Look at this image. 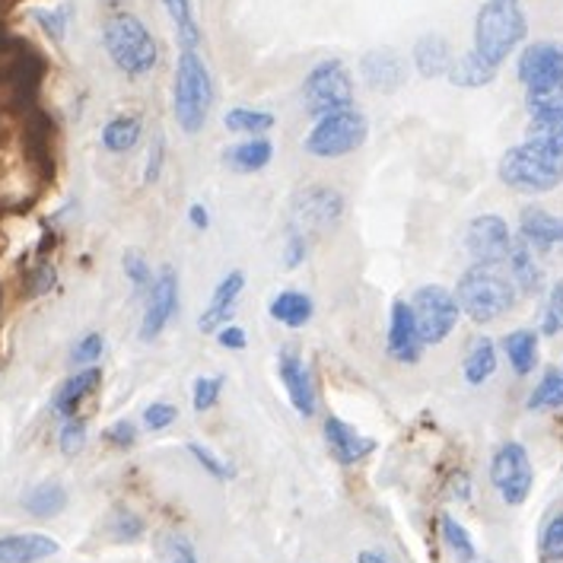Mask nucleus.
Here are the masks:
<instances>
[{
	"label": "nucleus",
	"instance_id": "49",
	"mask_svg": "<svg viewBox=\"0 0 563 563\" xmlns=\"http://www.w3.org/2000/svg\"><path fill=\"white\" fill-rule=\"evenodd\" d=\"M106 440L112 445H119V449H128V445H134V440H137V427L131 420H119V423H112L106 430Z\"/></svg>",
	"mask_w": 563,
	"mask_h": 563
},
{
	"label": "nucleus",
	"instance_id": "46",
	"mask_svg": "<svg viewBox=\"0 0 563 563\" xmlns=\"http://www.w3.org/2000/svg\"><path fill=\"white\" fill-rule=\"evenodd\" d=\"M176 405H169V401H153L147 411H144V423H147V430H166V427L176 423Z\"/></svg>",
	"mask_w": 563,
	"mask_h": 563
},
{
	"label": "nucleus",
	"instance_id": "2",
	"mask_svg": "<svg viewBox=\"0 0 563 563\" xmlns=\"http://www.w3.org/2000/svg\"><path fill=\"white\" fill-rule=\"evenodd\" d=\"M213 109V80L198 48H181L173 87V112L185 134H201Z\"/></svg>",
	"mask_w": 563,
	"mask_h": 563
},
{
	"label": "nucleus",
	"instance_id": "37",
	"mask_svg": "<svg viewBox=\"0 0 563 563\" xmlns=\"http://www.w3.org/2000/svg\"><path fill=\"white\" fill-rule=\"evenodd\" d=\"M563 331V277L554 280L551 294H548V306H544V316H541V334L554 338Z\"/></svg>",
	"mask_w": 563,
	"mask_h": 563
},
{
	"label": "nucleus",
	"instance_id": "34",
	"mask_svg": "<svg viewBox=\"0 0 563 563\" xmlns=\"http://www.w3.org/2000/svg\"><path fill=\"white\" fill-rule=\"evenodd\" d=\"M440 529H443L445 548L452 551V558H455V561L459 563H475L477 561L475 541H472V534H468V529H465L462 522H455L452 516H443Z\"/></svg>",
	"mask_w": 563,
	"mask_h": 563
},
{
	"label": "nucleus",
	"instance_id": "21",
	"mask_svg": "<svg viewBox=\"0 0 563 563\" xmlns=\"http://www.w3.org/2000/svg\"><path fill=\"white\" fill-rule=\"evenodd\" d=\"M415 67L423 80L445 77L452 67V48L440 32H427L415 42Z\"/></svg>",
	"mask_w": 563,
	"mask_h": 563
},
{
	"label": "nucleus",
	"instance_id": "35",
	"mask_svg": "<svg viewBox=\"0 0 563 563\" xmlns=\"http://www.w3.org/2000/svg\"><path fill=\"white\" fill-rule=\"evenodd\" d=\"M544 408H563V369H548L529 395V411H544Z\"/></svg>",
	"mask_w": 563,
	"mask_h": 563
},
{
	"label": "nucleus",
	"instance_id": "33",
	"mask_svg": "<svg viewBox=\"0 0 563 563\" xmlns=\"http://www.w3.org/2000/svg\"><path fill=\"white\" fill-rule=\"evenodd\" d=\"M169 16H173V26L178 32V45L181 48H198L201 45V30L195 23V13H191V0H163Z\"/></svg>",
	"mask_w": 563,
	"mask_h": 563
},
{
	"label": "nucleus",
	"instance_id": "20",
	"mask_svg": "<svg viewBox=\"0 0 563 563\" xmlns=\"http://www.w3.org/2000/svg\"><path fill=\"white\" fill-rule=\"evenodd\" d=\"M58 554V541L48 534H3L0 538V563H38Z\"/></svg>",
	"mask_w": 563,
	"mask_h": 563
},
{
	"label": "nucleus",
	"instance_id": "43",
	"mask_svg": "<svg viewBox=\"0 0 563 563\" xmlns=\"http://www.w3.org/2000/svg\"><path fill=\"white\" fill-rule=\"evenodd\" d=\"M109 529H112V534L119 541H137L144 534V519L137 512H131V509H115Z\"/></svg>",
	"mask_w": 563,
	"mask_h": 563
},
{
	"label": "nucleus",
	"instance_id": "45",
	"mask_svg": "<svg viewBox=\"0 0 563 563\" xmlns=\"http://www.w3.org/2000/svg\"><path fill=\"white\" fill-rule=\"evenodd\" d=\"M188 452H191V455H195V462H198L205 472H210L213 477H220V481H223V477H233V468H230L220 455H213L208 445L188 443Z\"/></svg>",
	"mask_w": 563,
	"mask_h": 563
},
{
	"label": "nucleus",
	"instance_id": "42",
	"mask_svg": "<svg viewBox=\"0 0 563 563\" xmlns=\"http://www.w3.org/2000/svg\"><path fill=\"white\" fill-rule=\"evenodd\" d=\"M541 561L563 563V512L554 516L541 532Z\"/></svg>",
	"mask_w": 563,
	"mask_h": 563
},
{
	"label": "nucleus",
	"instance_id": "44",
	"mask_svg": "<svg viewBox=\"0 0 563 563\" xmlns=\"http://www.w3.org/2000/svg\"><path fill=\"white\" fill-rule=\"evenodd\" d=\"M102 347H106L102 334H99V331H89V334H84V338L74 344V354H70V360H74L77 366H89V363H96V360L102 356Z\"/></svg>",
	"mask_w": 563,
	"mask_h": 563
},
{
	"label": "nucleus",
	"instance_id": "27",
	"mask_svg": "<svg viewBox=\"0 0 563 563\" xmlns=\"http://www.w3.org/2000/svg\"><path fill=\"white\" fill-rule=\"evenodd\" d=\"M526 144L563 156V112H538L529 121Z\"/></svg>",
	"mask_w": 563,
	"mask_h": 563
},
{
	"label": "nucleus",
	"instance_id": "26",
	"mask_svg": "<svg viewBox=\"0 0 563 563\" xmlns=\"http://www.w3.org/2000/svg\"><path fill=\"white\" fill-rule=\"evenodd\" d=\"M449 84L459 89H481L487 87V84H494V77H497V67H490L487 60L481 58L477 52H468V55H462V58L452 60V67H449Z\"/></svg>",
	"mask_w": 563,
	"mask_h": 563
},
{
	"label": "nucleus",
	"instance_id": "8",
	"mask_svg": "<svg viewBox=\"0 0 563 563\" xmlns=\"http://www.w3.org/2000/svg\"><path fill=\"white\" fill-rule=\"evenodd\" d=\"M411 309H415L417 331H420V341L423 347H437L443 344L445 338L455 331L459 325V316H462V306L459 299L452 297L445 287L440 284H427L420 287L411 299Z\"/></svg>",
	"mask_w": 563,
	"mask_h": 563
},
{
	"label": "nucleus",
	"instance_id": "25",
	"mask_svg": "<svg viewBox=\"0 0 563 563\" xmlns=\"http://www.w3.org/2000/svg\"><path fill=\"white\" fill-rule=\"evenodd\" d=\"M99 379H102V373H99V366H87L84 373H77V376H70L64 386H58V391H55V411H58L64 420L67 417L77 415V405L87 398L89 391H96V386H99Z\"/></svg>",
	"mask_w": 563,
	"mask_h": 563
},
{
	"label": "nucleus",
	"instance_id": "3",
	"mask_svg": "<svg viewBox=\"0 0 563 563\" xmlns=\"http://www.w3.org/2000/svg\"><path fill=\"white\" fill-rule=\"evenodd\" d=\"M529 23L519 0H487L477 10L475 52L490 67H500L526 38Z\"/></svg>",
	"mask_w": 563,
	"mask_h": 563
},
{
	"label": "nucleus",
	"instance_id": "14",
	"mask_svg": "<svg viewBox=\"0 0 563 563\" xmlns=\"http://www.w3.org/2000/svg\"><path fill=\"white\" fill-rule=\"evenodd\" d=\"M420 354H423V341H420V331H417L415 309H411V302L395 299L391 302V319H388V356L398 360V363L415 366Z\"/></svg>",
	"mask_w": 563,
	"mask_h": 563
},
{
	"label": "nucleus",
	"instance_id": "24",
	"mask_svg": "<svg viewBox=\"0 0 563 563\" xmlns=\"http://www.w3.org/2000/svg\"><path fill=\"white\" fill-rule=\"evenodd\" d=\"M267 312L280 325L306 328L312 322V316H316V302L306 297V294H299V290H284V294H277V297L271 299V309Z\"/></svg>",
	"mask_w": 563,
	"mask_h": 563
},
{
	"label": "nucleus",
	"instance_id": "17",
	"mask_svg": "<svg viewBox=\"0 0 563 563\" xmlns=\"http://www.w3.org/2000/svg\"><path fill=\"white\" fill-rule=\"evenodd\" d=\"M325 443L334 455V462H341V465H356L376 452V440L360 437L354 427L344 423L341 417H328L325 420Z\"/></svg>",
	"mask_w": 563,
	"mask_h": 563
},
{
	"label": "nucleus",
	"instance_id": "53",
	"mask_svg": "<svg viewBox=\"0 0 563 563\" xmlns=\"http://www.w3.org/2000/svg\"><path fill=\"white\" fill-rule=\"evenodd\" d=\"M188 220H191V227H198V230H210V213L205 205H191V208H188Z\"/></svg>",
	"mask_w": 563,
	"mask_h": 563
},
{
	"label": "nucleus",
	"instance_id": "7",
	"mask_svg": "<svg viewBox=\"0 0 563 563\" xmlns=\"http://www.w3.org/2000/svg\"><path fill=\"white\" fill-rule=\"evenodd\" d=\"M366 134H369V121L363 112H356V109L334 112V115L316 121V128L306 137V150L319 159H338V156H347L363 147Z\"/></svg>",
	"mask_w": 563,
	"mask_h": 563
},
{
	"label": "nucleus",
	"instance_id": "4",
	"mask_svg": "<svg viewBox=\"0 0 563 563\" xmlns=\"http://www.w3.org/2000/svg\"><path fill=\"white\" fill-rule=\"evenodd\" d=\"M102 42H106L109 58L115 60V67L128 77H144L159 60L156 38L134 13H112L102 26Z\"/></svg>",
	"mask_w": 563,
	"mask_h": 563
},
{
	"label": "nucleus",
	"instance_id": "47",
	"mask_svg": "<svg viewBox=\"0 0 563 563\" xmlns=\"http://www.w3.org/2000/svg\"><path fill=\"white\" fill-rule=\"evenodd\" d=\"M32 16L52 38H58V42L64 38V30H67V10L64 7H58V10H32Z\"/></svg>",
	"mask_w": 563,
	"mask_h": 563
},
{
	"label": "nucleus",
	"instance_id": "10",
	"mask_svg": "<svg viewBox=\"0 0 563 563\" xmlns=\"http://www.w3.org/2000/svg\"><path fill=\"white\" fill-rule=\"evenodd\" d=\"M490 484L497 487V494L504 497V504L522 506L529 500L534 472L526 445L504 443L494 452V459H490Z\"/></svg>",
	"mask_w": 563,
	"mask_h": 563
},
{
	"label": "nucleus",
	"instance_id": "31",
	"mask_svg": "<svg viewBox=\"0 0 563 563\" xmlns=\"http://www.w3.org/2000/svg\"><path fill=\"white\" fill-rule=\"evenodd\" d=\"M141 134H144L141 119H134V115H119V119H112L102 128V144H106V150H112V153H128V150L137 147Z\"/></svg>",
	"mask_w": 563,
	"mask_h": 563
},
{
	"label": "nucleus",
	"instance_id": "29",
	"mask_svg": "<svg viewBox=\"0 0 563 563\" xmlns=\"http://www.w3.org/2000/svg\"><path fill=\"white\" fill-rule=\"evenodd\" d=\"M465 379L468 386H481L487 383L494 373H497V347L490 338H477L475 344L468 347V356H465Z\"/></svg>",
	"mask_w": 563,
	"mask_h": 563
},
{
	"label": "nucleus",
	"instance_id": "32",
	"mask_svg": "<svg viewBox=\"0 0 563 563\" xmlns=\"http://www.w3.org/2000/svg\"><path fill=\"white\" fill-rule=\"evenodd\" d=\"M223 124L230 134H249V137H262L265 131L274 128V115L265 109H249V106H236L223 115Z\"/></svg>",
	"mask_w": 563,
	"mask_h": 563
},
{
	"label": "nucleus",
	"instance_id": "30",
	"mask_svg": "<svg viewBox=\"0 0 563 563\" xmlns=\"http://www.w3.org/2000/svg\"><path fill=\"white\" fill-rule=\"evenodd\" d=\"M26 512L38 516V519H52L58 516L60 509L67 506V490L60 487L58 481H45V484H35L30 494L23 497Z\"/></svg>",
	"mask_w": 563,
	"mask_h": 563
},
{
	"label": "nucleus",
	"instance_id": "40",
	"mask_svg": "<svg viewBox=\"0 0 563 563\" xmlns=\"http://www.w3.org/2000/svg\"><path fill=\"white\" fill-rule=\"evenodd\" d=\"M220 395H223V379H217V376H198L195 388H191V405H195V411L205 415L210 408H217Z\"/></svg>",
	"mask_w": 563,
	"mask_h": 563
},
{
	"label": "nucleus",
	"instance_id": "28",
	"mask_svg": "<svg viewBox=\"0 0 563 563\" xmlns=\"http://www.w3.org/2000/svg\"><path fill=\"white\" fill-rule=\"evenodd\" d=\"M504 351L509 356V366L516 376H529L538 366V334L529 328H519L512 334H506Z\"/></svg>",
	"mask_w": 563,
	"mask_h": 563
},
{
	"label": "nucleus",
	"instance_id": "15",
	"mask_svg": "<svg viewBox=\"0 0 563 563\" xmlns=\"http://www.w3.org/2000/svg\"><path fill=\"white\" fill-rule=\"evenodd\" d=\"M277 369H280V383H284L287 395H290V405H294L302 417L316 415V383H312V373H309V366L299 360V354L284 351Z\"/></svg>",
	"mask_w": 563,
	"mask_h": 563
},
{
	"label": "nucleus",
	"instance_id": "11",
	"mask_svg": "<svg viewBox=\"0 0 563 563\" xmlns=\"http://www.w3.org/2000/svg\"><path fill=\"white\" fill-rule=\"evenodd\" d=\"M465 249L475 258V265H504L512 252V233L504 217L497 213H481L468 223Z\"/></svg>",
	"mask_w": 563,
	"mask_h": 563
},
{
	"label": "nucleus",
	"instance_id": "38",
	"mask_svg": "<svg viewBox=\"0 0 563 563\" xmlns=\"http://www.w3.org/2000/svg\"><path fill=\"white\" fill-rule=\"evenodd\" d=\"M159 563H198V554L185 534H163L159 541Z\"/></svg>",
	"mask_w": 563,
	"mask_h": 563
},
{
	"label": "nucleus",
	"instance_id": "41",
	"mask_svg": "<svg viewBox=\"0 0 563 563\" xmlns=\"http://www.w3.org/2000/svg\"><path fill=\"white\" fill-rule=\"evenodd\" d=\"M121 267H124V274H128V280L134 284V290H141V294H150V287H153V271H150L147 258L141 255V252H124V258H121Z\"/></svg>",
	"mask_w": 563,
	"mask_h": 563
},
{
	"label": "nucleus",
	"instance_id": "13",
	"mask_svg": "<svg viewBox=\"0 0 563 563\" xmlns=\"http://www.w3.org/2000/svg\"><path fill=\"white\" fill-rule=\"evenodd\" d=\"M519 80L526 89L548 87L563 80V45L558 42H534L519 55Z\"/></svg>",
	"mask_w": 563,
	"mask_h": 563
},
{
	"label": "nucleus",
	"instance_id": "36",
	"mask_svg": "<svg viewBox=\"0 0 563 563\" xmlns=\"http://www.w3.org/2000/svg\"><path fill=\"white\" fill-rule=\"evenodd\" d=\"M526 106H529L532 115H538V112H563V80L529 89Z\"/></svg>",
	"mask_w": 563,
	"mask_h": 563
},
{
	"label": "nucleus",
	"instance_id": "5",
	"mask_svg": "<svg viewBox=\"0 0 563 563\" xmlns=\"http://www.w3.org/2000/svg\"><path fill=\"white\" fill-rule=\"evenodd\" d=\"M497 173H500V181L512 191L548 195L563 181V156L534 147V144H519V147L506 150Z\"/></svg>",
	"mask_w": 563,
	"mask_h": 563
},
{
	"label": "nucleus",
	"instance_id": "52",
	"mask_svg": "<svg viewBox=\"0 0 563 563\" xmlns=\"http://www.w3.org/2000/svg\"><path fill=\"white\" fill-rule=\"evenodd\" d=\"M32 284H35V287L30 290L32 297H38V294H48V290L55 287V271H52V267H42V271L32 277Z\"/></svg>",
	"mask_w": 563,
	"mask_h": 563
},
{
	"label": "nucleus",
	"instance_id": "50",
	"mask_svg": "<svg viewBox=\"0 0 563 563\" xmlns=\"http://www.w3.org/2000/svg\"><path fill=\"white\" fill-rule=\"evenodd\" d=\"M163 163H166V141L163 137H156L153 141V147H150V156H147V169H144V181L153 185L159 173H163Z\"/></svg>",
	"mask_w": 563,
	"mask_h": 563
},
{
	"label": "nucleus",
	"instance_id": "9",
	"mask_svg": "<svg viewBox=\"0 0 563 563\" xmlns=\"http://www.w3.org/2000/svg\"><path fill=\"white\" fill-rule=\"evenodd\" d=\"M344 217V198L341 191L328 188V185H309L294 198V210H290V230L287 233H299V236L312 239L325 230H334L338 220Z\"/></svg>",
	"mask_w": 563,
	"mask_h": 563
},
{
	"label": "nucleus",
	"instance_id": "22",
	"mask_svg": "<svg viewBox=\"0 0 563 563\" xmlns=\"http://www.w3.org/2000/svg\"><path fill=\"white\" fill-rule=\"evenodd\" d=\"M271 159H274V144L267 137H249L236 147L223 150V166L233 169V173H242V176L262 173Z\"/></svg>",
	"mask_w": 563,
	"mask_h": 563
},
{
	"label": "nucleus",
	"instance_id": "16",
	"mask_svg": "<svg viewBox=\"0 0 563 563\" xmlns=\"http://www.w3.org/2000/svg\"><path fill=\"white\" fill-rule=\"evenodd\" d=\"M360 74L376 92H398L405 87V60L391 48H373L360 60Z\"/></svg>",
	"mask_w": 563,
	"mask_h": 563
},
{
	"label": "nucleus",
	"instance_id": "51",
	"mask_svg": "<svg viewBox=\"0 0 563 563\" xmlns=\"http://www.w3.org/2000/svg\"><path fill=\"white\" fill-rule=\"evenodd\" d=\"M217 341H220V347H227V351H242L245 344H249V338H245V331L236 325H223L217 331Z\"/></svg>",
	"mask_w": 563,
	"mask_h": 563
},
{
	"label": "nucleus",
	"instance_id": "1",
	"mask_svg": "<svg viewBox=\"0 0 563 563\" xmlns=\"http://www.w3.org/2000/svg\"><path fill=\"white\" fill-rule=\"evenodd\" d=\"M455 299L475 325H487L516 306L519 287L500 265H472L455 284Z\"/></svg>",
	"mask_w": 563,
	"mask_h": 563
},
{
	"label": "nucleus",
	"instance_id": "6",
	"mask_svg": "<svg viewBox=\"0 0 563 563\" xmlns=\"http://www.w3.org/2000/svg\"><path fill=\"white\" fill-rule=\"evenodd\" d=\"M302 102L312 119L354 109V80L341 58L319 60L302 80Z\"/></svg>",
	"mask_w": 563,
	"mask_h": 563
},
{
	"label": "nucleus",
	"instance_id": "48",
	"mask_svg": "<svg viewBox=\"0 0 563 563\" xmlns=\"http://www.w3.org/2000/svg\"><path fill=\"white\" fill-rule=\"evenodd\" d=\"M309 255V239L299 236V233H287V242H284V267L294 271L306 262Z\"/></svg>",
	"mask_w": 563,
	"mask_h": 563
},
{
	"label": "nucleus",
	"instance_id": "23",
	"mask_svg": "<svg viewBox=\"0 0 563 563\" xmlns=\"http://www.w3.org/2000/svg\"><path fill=\"white\" fill-rule=\"evenodd\" d=\"M509 271H512V284L519 287V294L534 297L541 294L544 287V271L538 265L534 252L526 242H512V252H509Z\"/></svg>",
	"mask_w": 563,
	"mask_h": 563
},
{
	"label": "nucleus",
	"instance_id": "39",
	"mask_svg": "<svg viewBox=\"0 0 563 563\" xmlns=\"http://www.w3.org/2000/svg\"><path fill=\"white\" fill-rule=\"evenodd\" d=\"M58 445L67 459L80 455V452H84V445H87V423H84L80 417H67L58 433Z\"/></svg>",
	"mask_w": 563,
	"mask_h": 563
},
{
	"label": "nucleus",
	"instance_id": "54",
	"mask_svg": "<svg viewBox=\"0 0 563 563\" xmlns=\"http://www.w3.org/2000/svg\"><path fill=\"white\" fill-rule=\"evenodd\" d=\"M356 563H391V561H388V554H383V551H360V554H356Z\"/></svg>",
	"mask_w": 563,
	"mask_h": 563
},
{
	"label": "nucleus",
	"instance_id": "12",
	"mask_svg": "<svg viewBox=\"0 0 563 563\" xmlns=\"http://www.w3.org/2000/svg\"><path fill=\"white\" fill-rule=\"evenodd\" d=\"M178 309V274L176 267H159L153 287L147 294V309L141 319V338L144 341H156L163 334V328L173 322Z\"/></svg>",
	"mask_w": 563,
	"mask_h": 563
},
{
	"label": "nucleus",
	"instance_id": "19",
	"mask_svg": "<svg viewBox=\"0 0 563 563\" xmlns=\"http://www.w3.org/2000/svg\"><path fill=\"white\" fill-rule=\"evenodd\" d=\"M519 233L532 252H551L554 245H563V217L541 208H526L519 217Z\"/></svg>",
	"mask_w": 563,
	"mask_h": 563
},
{
	"label": "nucleus",
	"instance_id": "18",
	"mask_svg": "<svg viewBox=\"0 0 563 563\" xmlns=\"http://www.w3.org/2000/svg\"><path fill=\"white\" fill-rule=\"evenodd\" d=\"M242 287H245V274H242V271H230V274L217 284L208 309H205L201 319H198V328H201L205 334H217L220 328L227 325V319L236 312V299L239 294H242Z\"/></svg>",
	"mask_w": 563,
	"mask_h": 563
}]
</instances>
